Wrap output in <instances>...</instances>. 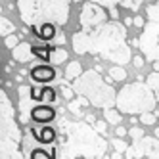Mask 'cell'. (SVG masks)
Listing matches in <instances>:
<instances>
[{
    "label": "cell",
    "instance_id": "1",
    "mask_svg": "<svg viewBox=\"0 0 159 159\" xmlns=\"http://www.w3.org/2000/svg\"><path fill=\"white\" fill-rule=\"evenodd\" d=\"M71 44L77 54H98L117 65H127L132 60L130 46L127 44V27L115 19L73 33Z\"/></svg>",
    "mask_w": 159,
    "mask_h": 159
},
{
    "label": "cell",
    "instance_id": "2",
    "mask_svg": "<svg viewBox=\"0 0 159 159\" xmlns=\"http://www.w3.org/2000/svg\"><path fill=\"white\" fill-rule=\"evenodd\" d=\"M61 130L65 132V140H61V153L67 159L77 157H90V159H102L106 155L107 142L96 134V129L90 127V123L83 121H61Z\"/></svg>",
    "mask_w": 159,
    "mask_h": 159
},
{
    "label": "cell",
    "instance_id": "3",
    "mask_svg": "<svg viewBox=\"0 0 159 159\" xmlns=\"http://www.w3.org/2000/svg\"><path fill=\"white\" fill-rule=\"evenodd\" d=\"M71 2L73 0H17V12L29 27H39L46 21L63 27L69 21Z\"/></svg>",
    "mask_w": 159,
    "mask_h": 159
},
{
    "label": "cell",
    "instance_id": "4",
    "mask_svg": "<svg viewBox=\"0 0 159 159\" xmlns=\"http://www.w3.org/2000/svg\"><path fill=\"white\" fill-rule=\"evenodd\" d=\"M73 88L77 94H83L90 100L94 107H113L117 106V94L111 84L98 73V69H88L79 79L73 81Z\"/></svg>",
    "mask_w": 159,
    "mask_h": 159
},
{
    "label": "cell",
    "instance_id": "5",
    "mask_svg": "<svg viewBox=\"0 0 159 159\" xmlns=\"http://www.w3.org/2000/svg\"><path fill=\"white\" fill-rule=\"evenodd\" d=\"M159 104L153 90L144 84L142 81L130 83L125 88H121V92L117 94V109L127 115H138L144 111H155V106Z\"/></svg>",
    "mask_w": 159,
    "mask_h": 159
},
{
    "label": "cell",
    "instance_id": "6",
    "mask_svg": "<svg viewBox=\"0 0 159 159\" xmlns=\"http://www.w3.org/2000/svg\"><path fill=\"white\" fill-rule=\"evenodd\" d=\"M2 102V159H23L21 153V130L16 121V109L8 94H0Z\"/></svg>",
    "mask_w": 159,
    "mask_h": 159
},
{
    "label": "cell",
    "instance_id": "7",
    "mask_svg": "<svg viewBox=\"0 0 159 159\" xmlns=\"http://www.w3.org/2000/svg\"><path fill=\"white\" fill-rule=\"evenodd\" d=\"M140 52L150 61L159 60V23L157 21H150V23L144 25L140 35Z\"/></svg>",
    "mask_w": 159,
    "mask_h": 159
},
{
    "label": "cell",
    "instance_id": "8",
    "mask_svg": "<svg viewBox=\"0 0 159 159\" xmlns=\"http://www.w3.org/2000/svg\"><path fill=\"white\" fill-rule=\"evenodd\" d=\"M127 159H159V138L153 136H142V138L132 140V146H129V150L125 152Z\"/></svg>",
    "mask_w": 159,
    "mask_h": 159
},
{
    "label": "cell",
    "instance_id": "9",
    "mask_svg": "<svg viewBox=\"0 0 159 159\" xmlns=\"http://www.w3.org/2000/svg\"><path fill=\"white\" fill-rule=\"evenodd\" d=\"M107 8H104L102 4H96L92 0H88L86 4H83L81 8V14H79V23H81L83 29H90V27H96L100 23L107 21Z\"/></svg>",
    "mask_w": 159,
    "mask_h": 159
},
{
    "label": "cell",
    "instance_id": "10",
    "mask_svg": "<svg viewBox=\"0 0 159 159\" xmlns=\"http://www.w3.org/2000/svg\"><path fill=\"white\" fill-rule=\"evenodd\" d=\"M19 92V102H17V109H19V121L21 123H29L31 113H33V88L21 84L17 88Z\"/></svg>",
    "mask_w": 159,
    "mask_h": 159
},
{
    "label": "cell",
    "instance_id": "11",
    "mask_svg": "<svg viewBox=\"0 0 159 159\" xmlns=\"http://www.w3.org/2000/svg\"><path fill=\"white\" fill-rule=\"evenodd\" d=\"M92 2L102 4L104 8H107L111 19H115V21H117V19H119V6H123V8H127V10H132V12H136L144 0H92Z\"/></svg>",
    "mask_w": 159,
    "mask_h": 159
},
{
    "label": "cell",
    "instance_id": "12",
    "mask_svg": "<svg viewBox=\"0 0 159 159\" xmlns=\"http://www.w3.org/2000/svg\"><path fill=\"white\" fill-rule=\"evenodd\" d=\"M29 73H31V79H33L35 83H52L54 79L58 77V71H56L52 65H48V63L33 67Z\"/></svg>",
    "mask_w": 159,
    "mask_h": 159
},
{
    "label": "cell",
    "instance_id": "13",
    "mask_svg": "<svg viewBox=\"0 0 159 159\" xmlns=\"http://www.w3.org/2000/svg\"><path fill=\"white\" fill-rule=\"evenodd\" d=\"M33 46L29 42H19L17 46L12 50V58L16 60V61H19V63H27V61H31L33 60Z\"/></svg>",
    "mask_w": 159,
    "mask_h": 159
},
{
    "label": "cell",
    "instance_id": "14",
    "mask_svg": "<svg viewBox=\"0 0 159 159\" xmlns=\"http://www.w3.org/2000/svg\"><path fill=\"white\" fill-rule=\"evenodd\" d=\"M31 117L35 123H50L56 119V111L52 107H46V106H39V107H33V113H31Z\"/></svg>",
    "mask_w": 159,
    "mask_h": 159
},
{
    "label": "cell",
    "instance_id": "15",
    "mask_svg": "<svg viewBox=\"0 0 159 159\" xmlns=\"http://www.w3.org/2000/svg\"><path fill=\"white\" fill-rule=\"evenodd\" d=\"M37 31V35L44 40H54L56 35H58V25L52 23V21H46V23H40L39 27H33Z\"/></svg>",
    "mask_w": 159,
    "mask_h": 159
},
{
    "label": "cell",
    "instance_id": "16",
    "mask_svg": "<svg viewBox=\"0 0 159 159\" xmlns=\"http://www.w3.org/2000/svg\"><path fill=\"white\" fill-rule=\"evenodd\" d=\"M33 132V136H35V140H39V142H42V144H52L54 140H56V130L54 129H50V127H42V129H33L31 130Z\"/></svg>",
    "mask_w": 159,
    "mask_h": 159
},
{
    "label": "cell",
    "instance_id": "17",
    "mask_svg": "<svg viewBox=\"0 0 159 159\" xmlns=\"http://www.w3.org/2000/svg\"><path fill=\"white\" fill-rule=\"evenodd\" d=\"M33 100H37V102H54L56 100V94H54L52 88L35 86V88H33Z\"/></svg>",
    "mask_w": 159,
    "mask_h": 159
},
{
    "label": "cell",
    "instance_id": "18",
    "mask_svg": "<svg viewBox=\"0 0 159 159\" xmlns=\"http://www.w3.org/2000/svg\"><path fill=\"white\" fill-rule=\"evenodd\" d=\"M67 60V52L61 48V46H58V44H56V46L52 48V52H50V63L52 65H60V63H63Z\"/></svg>",
    "mask_w": 159,
    "mask_h": 159
},
{
    "label": "cell",
    "instance_id": "19",
    "mask_svg": "<svg viewBox=\"0 0 159 159\" xmlns=\"http://www.w3.org/2000/svg\"><path fill=\"white\" fill-rule=\"evenodd\" d=\"M83 75V67L79 61H71L69 65H67V69H65V79L67 81H75V79H79Z\"/></svg>",
    "mask_w": 159,
    "mask_h": 159
},
{
    "label": "cell",
    "instance_id": "20",
    "mask_svg": "<svg viewBox=\"0 0 159 159\" xmlns=\"http://www.w3.org/2000/svg\"><path fill=\"white\" fill-rule=\"evenodd\" d=\"M104 119L109 123V125H115V127H119V123H121V111L115 109V107H106L104 109Z\"/></svg>",
    "mask_w": 159,
    "mask_h": 159
},
{
    "label": "cell",
    "instance_id": "21",
    "mask_svg": "<svg viewBox=\"0 0 159 159\" xmlns=\"http://www.w3.org/2000/svg\"><path fill=\"white\" fill-rule=\"evenodd\" d=\"M146 83H148V86L153 90V94H155V98L159 102V71H153V73L148 75V81Z\"/></svg>",
    "mask_w": 159,
    "mask_h": 159
},
{
    "label": "cell",
    "instance_id": "22",
    "mask_svg": "<svg viewBox=\"0 0 159 159\" xmlns=\"http://www.w3.org/2000/svg\"><path fill=\"white\" fill-rule=\"evenodd\" d=\"M50 52H52V48H48V46H33V54L42 61H50Z\"/></svg>",
    "mask_w": 159,
    "mask_h": 159
},
{
    "label": "cell",
    "instance_id": "23",
    "mask_svg": "<svg viewBox=\"0 0 159 159\" xmlns=\"http://www.w3.org/2000/svg\"><path fill=\"white\" fill-rule=\"evenodd\" d=\"M109 77L113 79V81L121 83V81H125V79H127V71H125V67L115 65V67H111V69H109Z\"/></svg>",
    "mask_w": 159,
    "mask_h": 159
},
{
    "label": "cell",
    "instance_id": "24",
    "mask_svg": "<svg viewBox=\"0 0 159 159\" xmlns=\"http://www.w3.org/2000/svg\"><path fill=\"white\" fill-rule=\"evenodd\" d=\"M14 31H16V27H14V23H12L8 17H2V19H0V33H2V37L12 35Z\"/></svg>",
    "mask_w": 159,
    "mask_h": 159
},
{
    "label": "cell",
    "instance_id": "25",
    "mask_svg": "<svg viewBox=\"0 0 159 159\" xmlns=\"http://www.w3.org/2000/svg\"><path fill=\"white\" fill-rule=\"evenodd\" d=\"M146 16H148L150 21H157V23H159V0L155 4H150L146 8Z\"/></svg>",
    "mask_w": 159,
    "mask_h": 159
},
{
    "label": "cell",
    "instance_id": "26",
    "mask_svg": "<svg viewBox=\"0 0 159 159\" xmlns=\"http://www.w3.org/2000/svg\"><path fill=\"white\" fill-rule=\"evenodd\" d=\"M60 92H61V96H63L65 100H69V102H71L73 96L77 94V92H75V88H73L71 84H67V83H61V84H60Z\"/></svg>",
    "mask_w": 159,
    "mask_h": 159
},
{
    "label": "cell",
    "instance_id": "27",
    "mask_svg": "<svg viewBox=\"0 0 159 159\" xmlns=\"http://www.w3.org/2000/svg\"><path fill=\"white\" fill-rule=\"evenodd\" d=\"M155 119H157V111H144V113H140V121L144 125H155Z\"/></svg>",
    "mask_w": 159,
    "mask_h": 159
},
{
    "label": "cell",
    "instance_id": "28",
    "mask_svg": "<svg viewBox=\"0 0 159 159\" xmlns=\"http://www.w3.org/2000/svg\"><path fill=\"white\" fill-rule=\"evenodd\" d=\"M69 111L73 113V115H79V117L83 115V106H81V102H79V98H73L69 102Z\"/></svg>",
    "mask_w": 159,
    "mask_h": 159
},
{
    "label": "cell",
    "instance_id": "29",
    "mask_svg": "<svg viewBox=\"0 0 159 159\" xmlns=\"http://www.w3.org/2000/svg\"><path fill=\"white\" fill-rule=\"evenodd\" d=\"M111 146L115 148V152H121V153H125V152L129 150V146L125 144V140H121V138H113L111 140Z\"/></svg>",
    "mask_w": 159,
    "mask_h": 159
},
{
    "label": "cell",
    "instance_id": "30",
    "mask_svg": "<svg viewBox=\"0 0 159 159\" xmlns=\"http://www.w3.org/2000/svg\"><path fill=\"white\" fill-rule=\"evenodd\" d=\"M17 35H14V33H12V35H8V37H4V44H6V48H10V50H14L16 46H17Z\"/></svg>",
    "mask_w": 159,
    "mask_h": 159
},
{
    "label": "cell",
    "instance_id": "31",
    "mask_svg": "<svg viewBox=\"0 0 159 159\" xmlns=\"http://www.w3.org/2000/svg\"><path fill=\"white\" fill-rule=\"evenodd\" d=\"M146 56L142 54V56H132V63H134V67H136V69H142V67H144V63H146Z\"/></svg>",
    "mask_w": 159,
    "mask_h": 159
},
{
    "label": "cell",
    "instance_id": "32",
    "mask_svg": "<svg viewBox=\"0 0 159 159\" xmlns=\"http://www.w3.org/2000/svg\"><path fill=\"white\" fill-rule=\"evenodd\" d=\"M129 136H130L132 140H136V138H142V136H144V130H142V129H138V127H132V129L129 130Z\"/></svg>",
    "mask_w": 159,
    "mask_h": 159
},
{
    "label": "cell",
    "instance_id": "33",
    "mask_svg": "<svg viewBox=\"0 0 159 159\" xmlns=\"http://www.w3.org/2000/svg\"><path fill=\"white\" fill-rule=\"evenodd\" d=\"M106 127H107V121H96V123H94V129H96L100 134L106 132Z\"/></svg>",
    "mask_w": 159,
    "mask_h": 159
},
{
    "label": "cell",
    "instance_id": "34",
    "mask_svg": "<svg viewBox=\"0 0 159 159\" xmlns=\"http://www.w3.org/2000/svg\"><path fill=\"white\" fill-rule=\"evenodd\" d=\"M31 159H50V157H48V153H44L42 150H35L31 153Z\"/></svg>",
    "mask_w": 159,
    "mask_h": 159
},
{
    "label": "cell",
    "instance_id": "35",
    "mask_svg": "<svg viewBox=\"0 0 159 159\" xmlns=\"http://www.w3.org/2000/svg\"><path fill=\"white\" fill-rule=\"evenodd\" d=\"M54 42L58 44V46H61V44L65 42V35H63V33H58V35H56V39H54Z\"/></svg>",
    "mask_w": 159,
    "mask_h": 159
},
{
    "label": "cell",
    "instance_id": "36",
    "mask_svg": "<svg viewBox=\"0 0 159 159\" xmlns=\"http://www.w3.org/2000/svg\"><path fill=\"white\" fill-rule=\"evenodd\" d=\"M134 25L138 27V29H144V25H146V23H144V17H140V16H136V17H134Z\"/></svg>",
    "mask_w": 159,
    "mask_h": 159
},
{
    "label": "cell",
    "instance_id": "37",
    "mask_svg": "<svg viewBox=\"0 0 159 159\" xmlns=\"http://www.w3.org/2000/svg\"><path fill=\"white\" fill-rule=\"evenodd\" d=\"M129 134V130H125L123 127H117V136H121V138H125V136Z\"/></svg>",
    "mask_w": 159,
    "mask_h": 159
},
{
    "label": "cell",
    "instance_id": "38",
    "mask_svg": "<svg viewBox=\"0 0 159 159\" xmlns=\"http://www.w3.org/2000/svg\"><path fill=\"white\" fill-rule=\"evenodd\" d=\"M84 119H86V123H96V117L90 115V113H88V115H84Z\"/></svg>",
    "mask_w": 159,
    "mask_h": 159
},
{
    "label": "cell",
    "instance_id": "39",
    "mask_svg": "<svg viewBox=\"0 0 159 159\" xmlns=\"http://www.w3.org/2000/svg\"><path fill=\"white\" fill-rule=\"evenodd\" d=\"M134 23V17H125V25H132Z\"/></svg>",
    "mask_w": 159,
    "mask_h": 159
},
{
    "label": "cell",
    "instance_id": "40",
    "mask_svg": "<svg viewBox=\"0 0 159 159\" xmlns=\"http://www.w3.org/2000/svg\"><path fill=\"white\" fill-rule=\"evenodd\" d=\"M109 159H121V152H115V153H113Z\"/></svg>",
    "mask_w": 159,
    "mask_h": 159
},
{
    "label": "cell",
    "instance_id": "41",
    "mask_svg": "<svg viewBox=\"0 0 159 159\" xmlns=\"http://www.w3.org/2000/svg\"><path fill=\"white\" fill-rule=\"evenodd\" d=\"M153 71H159V60L153 61Z\"/></svg>",
    "mask_w": 159,
    "mask_h": 159
},
{
    "label": "cell",
    "instance_id": "42",
    "mask_svg": "<svg viewBox=\"0 0 159 159\" xmlns=\"http://www.w3.org/2000/svg\"><path fill=\"white\" fill-rule=\"evenodd\" d=\"M155 138H159V127L155 129Z\"/></svg>",
    "mask_w": 159,
    "mask_h": 159
},
{
    "label": "cell",
    "instance_id": "43",
    "mask_svg": "<svg viewBox=\"0 0 159 159\" xmlns=\"http://www.w3.org/2000/svg\"><path fill=\"white\" fill-rule=\"evenodd\" d=\"M77 159H90V157H77Z\"/></svg>",
    "mask_w": 159,
    "mask_h": 159
},
{
    "label": "cell",
    "instance_id": "44",
    "mask_svg": "<svg viewBox=\"0 0 159 159\" xmlns=\"http://www.w3.org/2000/svg\"><path fill=\"white\" fill-rule=\"evenodd\" d=\"M73 2H81V0H73Z\"/></svg>",
    "mask_w": 159,
    "mask_h": 159
}]
</instances>
